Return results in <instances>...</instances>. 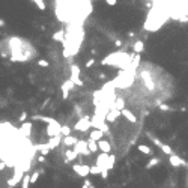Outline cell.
Instances as JSON below:
<instances>
[{
  "label": "cell",
  "mask_w": 188,
  "mask_h": 188,
  "mask_svg": "<svg viewBox=\"0 0 188 188\" xmlns=\"http://www.w3.org/2000/svg\"><path fill=\"white\" fill-rule=\"evenodd\" d=\"M39 173H41V172H39V170H36V172H33V175H30V184H32V185H33V184L38 181V178H39Z\"/></svg>",
  "instance_id": "cell-27"
},
{
  "label": "cell",
  "mask_w": 188,
  "mask_h": 188,
  "mask_svg": "<svg viewBox=\"0 0 188 188\" xmlns=\"http://www.w3.org/2000/svg\"><path fill=\"white\" fill-rule=\"evenodd\" d=\"M115 163H116V157L110 154V155H109V161H107V170L115 169Z\"/></svg>",
  "instance_id": "cell-23"
},
{
  "label": "cell",
  "mask_w": 188,
  "mask_h": 188,
  "mask_svg": "<svg viewBox=\"0 0 188 188\" xmlns=\"http://www.w3.org/2000/svg\"><path fill=\"white\" fill-rule=\"evenodd\" d=\"M121 115H122L127 121H130L131 124H136V122H137V118H136V116H134V113H133L131 110H128V109H124V110L121 112Z\"/></svg>",
  "instance_id": "cell-15"
},
{
  "label": "cell",
  "mask_w": 188,
  "mask_h": 188,
  "mask_svg": "<svg viewBox=\"0 0 188 188\" xmlns=\"http://www.w3.org/2000/svg\"><path fill=\"white\" fill-rule=\"evenodd\" d=\"M74 152L77 155H83V157H87L90 155V151L87 148V140H78L75 145H74Z\"/></svg>",
  "instance_id": "cell-2"
},
{
  "label": "cell",
  "mask_w": 188,
  "mask_h": 188,
  "mask_svg": "<svg viewBox=\"0 0 188 188\" xmlns=\"http://www.w3.org/2000/svg\"><path fill=\"white\" fill-rule=\"evenodd\" d=\"M62 140H63V136H56V137H50V140H47V143H48L50 149L53 151L62 145Z\"/></svg>",
  "instance_id": "cell-8"
},
{
  "label": "cell",
  "mask_w": 188,
  "mask_h": 188,
  "mask_svg": "<svg viewBox=\"0 0 188 188\" xmlns=\"http://www.w3.org/2000/svg\"><path fill=\"white\" fill-rule=\"evenodd\" d=\"M143 50H145V44H143L142 41H137V42L134 44V53H136V54H140V53H143Z\"/></svg>",
  "instance_id": "cell-21"
},
{
  "label": "cell",
  "mask_w": 188,
  "mask_h": 188,
  "mask_svg": "<svg viewBox=\"0 0 188 188\" xmlns=\"http://www.w3.org/2000/svg\"><path fill=\"white\" fill-rule=\"evenodd\" d=\"M29 185H30V175L26 173L21 179V188H29Z\"/></svg>",
  "instance_id": "cell-22"
},
{
  "label": "cell",
  "mask_w": 188,
  "mask_h": 188,
  "mask_svg": "<svg viewBox=\"0 0 188 188\" xmlns=\"http://www.w3.org/2000/svg\"><path fill=\"white\" fill-rule=\"evenodd\" d=\"M152 140H154V143H155V145H157V146H158V148H160L164 154H166V155H169V157H170V155H173V149H172L169 145H166V143L160 142L157 137H152Z\"/></svg>",
  "instance_id": "cell-7"
},
{
  "label": "cell",
  "mask_w": 188,
  "mask_h": 188,
  "mask_svg": "<svg viewBox=\"0 0 188 188\" xmlns=\"http://www.w3.org/2000/svg\"><path fill=\"white\" fill-rule=\"evenodd\" d=\"M72 170L80 176V178H87L90 175V166L89 164H74L72 166Z\"/></svg>",
  "instance_id": "cell-3"
},
{
  "label": "cell",
  "mask_w": 188,
  "mask_h": 188,
  "mask_svg": "<svg viewBox=\"0 0 188 188\" xmlns=\"http://www.w3.org/2000/svg\"><path fill=\"white\" fill-rule=\"evenodd\" d=\"M109 155L110 154H106V152H101L98 157H97V161H95V164L101 169V170H104V169H107V161H109Z\"/></svg>",
  "instance_id": "cell-5"
},
{
  "label": "cell",
  "mask_w": 188,
  "mask_h": 188,
  "mask_svg": "<svg viewBox=\"0 0 188 188\" xmlns=\"http://www.w3.org/2000/svg\"><path fill=\"white\" fill-rule=\"evenodd\" d=\"M89 139L93 140V142H100V140L104 139V133H103L101 130H97V128H95V130H92V131H90Z\"/></svg>",
  "instance_id": "cell-14"
},
{
  "label": "cell",
  "mask_w": 188,
  "mask_h": 188,
  "mask_svg": "<svg viewBox=\"0 0 188 188\" xmlns=\"http://www.w3.org/2000/svg\"><path fill=\"white\" fill-rule=\"evenodd\" d=\"M77 157H78V155L74 152V149H66V151H65V163H66V164L71 163V161H74Z\"/></svg>",
  "instance_id": "cell-17"
},
{
  "label": "cell",
  "mask_w": 188,
  "mask_h": 188,
  "mask_svg": "<svg viewBox=\"0 0 188 188\" xmlns=\"http://www.w3.org/2000/svg\"><path fill=\"white\" fill-rule=\"evenodd\" d=\"M33 2L36 3V6H38L41 11H45L47 6H45V2H44V0H33Z\"/></svg>",
  "instance_id": "cell-28"
},
{
  "label": "cell",
  "mask_w": 188,
  "mask_h": 188,
  "mask_svg": "<svg viewBox=\"0 0 188 188\" xmlns=\"http://www.w3.org/2000/svg\"><path fill=\"white\" fill-rule=\"evenodd\" d=\"M32 124L30 122H23L21 124V127L18 128V131H20V134L24 137V139H29L30 137V134H32Z\"/></svg>",
  "instance_id": "cell-6"
},
{
  "label": "cell",
  "mask_w": 188,
  "mask_h": 188,
  "mask_svg": "<svg viewBox=\"0 0 188 188\" xmlns=\"http://www.w3.org/2000/svg\"><path fill=\"white\" fill-rule=\"evenodd\" d=\"M101 178H103V179H107V178H109V170H107V169L101 170Z\"/></svg>",
  "instance_id": "cell-32"
},
{
  "label": "cell",
  "mask_w": 188,
  "mask_h": 188,
  "mask_svg": "<svg viewBox=\"0 0 188 188\" xmlns=\"http://www.w3.org/2000/svg\"><path fill=\"white\" fill-rule=\"evenodd\" d=\"M3 24H5V23H3V20H2V18H0V26H3Z\"/></svg>",
  "instance_id": "cell-37"
},
{
  "label": "cell",
  "mask_w": 188,
  "mask_h": 188,
  "mask_svg": "<svg viewBox=\"0 0 188 188\" xmlns=\"http://www.w3.org/2000/svg\"><path fill=\"white\" fill-rule=\"evenodd\" d=\"M169 161H170V164L173 166V167H182V166H187V163L181 158V157H178V155H170L169 157Z\"/></svg>",
  "instance_id": "cell-9"
},
{
  "label": "cell",
  "mask_w": 188,
  "mask_h": 188,
  "mask_svg": "<svg viewBox=\"0 0 188 188\" xmlns=\"http://www.w3.org/2000/svg\"><path fill=\"white\" fill-rule=\"evenodd\" d=\"M115 45H116V47H122V41H121V39H116V41H115Z\"/></svg>",
  "instance_id": "cell-36"
},
{
  "label": "cell",
  "mask_w": 188,
  "mask_h": 188,
  "mask_svg": "<svg viewBox=\"0 0 188 188\" xmlns=\"http://www.w3.org/2000/svg\"><path fill=\"white\" fill-rule=\"evenodd\" d=\"M26 119H27V113H26V112H23V113H21V116H20V121H21V122H26Z\"/></svg>",
  "instance_id": "cell-34"
},
{
  "label": "cell",
  "mask_w": 188,
  "mask_h": 188,
  "mask_svg": "<svg viewBox=\"0 0 188 188\" xmlns=\"http://www.w3.org/2000/svg\"><path fill=\"white\" fill-rule=\"evenodd\" d=\"M74 87V81L71 80V78H68L63 84H62V92H63V100H66L68 98V95H69V90Z\"/></svg>",
  "instance_id": "cell-10"
},
{
  "label": "cell",
  "mask_w": 188,
  "mask_h": 188,
  "mask_svg": "<svg viewBox=\"0 0 188 188\" xmlns=\"http://www.w3.org/2000/svg\"><path fill=\"white\" fill-rule=\"evenodd\" d=\"M119 116H121V112L112 107V110H110V112H107V115H106V121H107L109 124H112V122H115Z\"/></svg>",
  "instance_id": "cell-12"
},
{
  "label": "cell",
  "mask_w": 188,
  "mask_h": 188,
  "mask_svg": "<svg viewBox=\"0 0 188 188\" xmlns=\"http://www.w3.org/2000/svg\"><path fill=\"white\" fill-rule=\"evenodd\" d=\"M160 110H161V112H170L172 107L167 106V104H160Z\"/></svg>",
  "instance_id": "cell-31"
},
{
  "label": "cell",
  "mask_w": 188,
  "mask_h": 188,
  "mask_svg": "<svg viewBox=\"0 0 188 188\" xmlns=\"http://www.w3.org/2000/svg\"><path fill=\"white\" fill-rule=\"evenodd\" d=\"M157 164H160V158L154 157V158H151V160L148 161V164H146V169H152V167H155Z\"/></svg>",
  "instance_id": "cell-24"
},
{
  "label": "cell",
  "mask_w": 188,
  "mask_h": 188,
  "mask_svg": "<svg viewBox=\"0 0 188 188\" xmlns=\"http://www.w3.org/2000/svg\"><path fill=\"white\" fill-rule=\"evenodd\" d=\"M87 148H89V151H90V154H95V152H98L100 149H98V143L97 142H93V140H87Z\"/></svg>",
  "instance_id": "cell-20"
},
{
  "label": "cell",
  "mask_w": 188,
  "mask_h": 188,
  "mask_svg": "<svg viewBox=\"0 0 188 188\" xmlns=\"http://www.w3.org/2000/svg\"><path fill=\"white\" fill-rule=\"evenodd\" d=\"M38 65L42 66V68H48V66H50L48 60H45V59H39V60H38Z\"/></svg>",
  "instance_id": "cell-30"
},
{
  "label": "cell",
  "mask_w": 188,
  "mask_h": 188,
  "mask_svg": "<svg viewBox=\"0 0 188 188\" xmlns=\"http://www.w3.org/2000/svg\"><path fill=\"white\" fill-rule=\"evenodd\" d=\"M9 188H12V187H9Z\"/></svg>",
  "instance_id": "cell-39"
},
{
  "label": "cell",
  "mask_w": 188,
  "mask_h": 188,
  "mask_svg": "<svg viewBox=\"0 0 188 188\" xmlns=\"http://www.w3.org/2000/svg\"><path fill=\"white\" fill-rule=\"evenodd\" d=\"M98 143V149L101 151V152H106V154H110L112 152V145H110V142L109 140H100V142H97Z\"/></svg>",
  "instance_id": "cell-13"
},
{
  "label": "cell",
  "mask_w": 188,
  "mask_h": 188,
  "mask_svg": "<svg viewBox=\"0 0 188 188\" xmlns=\"http://www.w3.org/2000/svg\"><path fill=\"white\" fill-rule=\"evenodd\" d=\"M137 149H139V152H142V154H145V155H154V151H152L149 146H146V145H139Z\"/></svg>",
  "instance_id": "cell-19"
},
{
  "label": "cell",
  "mask_w": 188,
  "mask_h": 188,
  "mask_svg": "<svg viewBox=\"0 0 188 188\" xmlns=\"http://www.w3.org/2000/svg\"><path fill=\"white\" fill-rule=\"evenodd\" d=\"M81 188H89V187H87V185H86V184H84V185H83V187H81Z\"/></svg>",
  "instance_id": "cell-38"
},
{
  "label": "cell",
  "mask_w": 188,
  "mask_h": 188,
  "mask_svg": "<svg viewBox=\"0 0 188 188\" xmlns=\"http://www.w3.org/2000/svg\"><path fill=\"white\" fill-rule=\"evenodd\" d=\"M112 107L116 109V110H119V112H122V110L125 109V101H124V98H116Z\"/></svg>",
  "instance_id": "cell-18"
},
{
  "label": "cell",
  "mask_w": 188,
  "mask_h": 188,
  "mask_svg": "<svg viewBox=\"0 0 188 188\" xmlns=\"http://www.w3.org/2000/svg\"><path fill=\"white\" fill-rule=\"evenodd\" d=\"M90 127H92V121L89 119V116H83V118L75 124L74 130H75V131H81V133H84V131H87Z\"/></svg>",
  "instance_id": "cell-4"
},
{
  "label": "cell",
  "mask_w": 188,
  "mask_h": 188,
  "mask_svg": "<svg viewBox=\"0 0 188 188\" xmlns=\"http://www.w3.org/2000/svg\"><path fill=\"white\" fill-rule=\"evenodd\" d=\"M78 142V139L77 137H74V136H66V137H63V140H62V145H65L66 148H74V145Z\"/></svg>",
  "instance_id": "cell-16"
},
{
  "label": "cell",
  "mask_w": 188,
  "mask_h": 188,
  "mask_svg": "<svg viewBox=\"0 0 188 188\" xmlns=\"http://www.w3.org/2000/svg\"><path fill=\"white\" fill-rule=\"evenodd\" d=\"M62 136H63V137L71 136V128H69V127H66V125H65V127H62Z\"/></svg>",
  "instance_id": "cell-29"
},
{
  "label": "cell",
  "mask_w": 188,
  "mask_h": 188,
  "mask_svg": "<svg viewBox=\"0 0 188 188\" xmlns=\"http://www.w3.org/2000/svg\"><path fill=\"white\" fill-rule=\"evenodd\" d=\"M53 39L54 41H59V42H63V32H56L53 35Z\"/></svg>",
  "instance_id": "cell-26"
},
{
  "label": "cell",
  "mask_w": 188,
  "mask_h": 188,
  "mask_svg": "<svg viewBox=\"0 0 188 188\" xmlns=\"http://www.w3.org/2000/svg\"><path fill=\"white\" fill-rule=\"evenodd\" d=\"M106 3H107L109 6H115V5L118 3V0H106Z\"/></svg>",
  "instance_id": "cell-33"
},
{
  "label": "cell",
  "mask_w": 188,
  "mask_h": 188,
  "mask_svg": "<svg viewBox=\"0 0 188 188\" xmlns=\"http://www.w3.org/2000/svg\"><path fill=\"white\" fill-rule=\"evenodd\" d=\"M45 133H47V136H48V137L62 136V125H60V124H59L56 119H53V121L48 124V127H47Z\"/></svg>",
  "instance_id": "cell-1"
},
{
  "label": "cell",
  "mask_w": 188,
  "mask_h": 188,
  "mask_svg": "<svg viewBox=\"0 0 188 188\" xmlns=\"http://www.w3.org/2000/svg\"><path fill=\"white\" fill-rule=\"evenodd\" d=\"M71 69H72L71 80L74 81V84H77V86H83V81L80 80V69H78V66H72Z\"/></svg>",
  "instance_id": "cell-11"
},
{
  "label": "cell",
  "mask_w": 188,
  "mask_h": 188,
  "mask_svg": "<svg viewBox=\"0 0 188 188\" xmlns=\"http://www.w3.org/2000/svg\"><path fill=\"white\" fill-rule=\"evenodd\" d=\"M90 175H101V169L95 164V166H90Z\"/></svg>",
  "instance_id": "cell-25"
},
{
  "label": "cell",
  "mask_w": 188,
  "mask_h": 188,
  "mask_svg": "<svg viewBox=\"0 0 188 188\" xmlns=\"http://www.w3.org/2000/svg\"><path fill=\"white\" fill-rule=\"evenodd\" d=\"M93 63H95V60H93V59L87 60V62H86V68H90V66H93Z\"/></svg>",
  "instance_id": "cell-35"
}]
</instances>
